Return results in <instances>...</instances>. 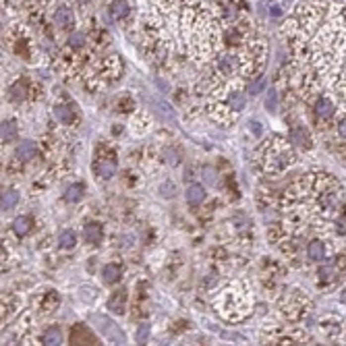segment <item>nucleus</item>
<instances>
[{"label":"nucleus","mask_w":346,"mask_h":346,"mask_svg":"<svg viewBox=\"0 0 346 346\" xmlns=\"http://www.w3.org/2000/svg\"><path fill=\"white\" fill-rule=\"evenodd\" d=\"M83 238L87 240L89 245H98L100 240L104 238V228H102V224H98V222L85 224V228H83Z\"/></svg>","instance_id":"f257e3e1"},{"label":"nucleus","mask_w":346,"mask_h":346,"mask_svg":"<svg viewBox=\"0 0 346 346\" xmlns=\"http://www.w3.org/2000/svg\"><path fill=\"white\" fill-rule=\"evenodd\" d=\"M17 158L23 160V162H29V160H33L38 156V145L33 143V141H23L17 145Z\"/></svg>","instance_id":"f03ea898"},{"label":"nucleus","mask_w":346,"mask_h":346,"mask_svg":"<svg viewBox=\"0 0 346 346\" xmlns=\"http://www.w3.org/2000/svg\"><path fill=\"white\" fill-rule=\"evenodd\" d=\"M73 10L71 8H66V6H60L58 10H56V15H54V23L58 25L60 29H71L73 27Z\"/></svg>","instance_id":"7ed1b4c3"},{"label":"nucleus","mask_w":346,"mask_h":346,"mask_svg":"<svg viewBox=\"0 0 346 346\" xmlns=\"http://www.w3.org/2000/svg\"><path fill=\"white\" fill-rule=\"evenodd\" d=\"M120 274H122V268L118 263H108V265H104V270H102V280H104V284H114L120 280Z\"/></svg>","instance_id":"20e7f679"},{"label":"nucleus","mask_w":346,"mask_h":346,"mask_svg":"<svg viewBox=\"0 0 346 346\" xmlns=\"http://www.w3.org/2000/svg\"><path fill=\"white\" fill-rule=\"evenodd\" d=\"M108 15L114 21H120L129 15V2L126 0H112V4L108 6Z\"/></svg>","instance_id":"39448f33"},{"label":"nucleus","mask_w":346,"mask_h":346,"mask_svg":"<svg viewBox=\"0 0 346 346\" xmlns=\"http://www.w3.org/2000/svg\"><path fill=\"white\" fill-rule=\"evenodd\" d=\"M124 307H126V290H116L110 296L108 309L112 311V313H122Z\"/></svg>","instance_id":"423d86ee"},{"label":"nucleus","mask_w":346,"mask_h":346,"mask_svg":"<svg viewBox=\"0 0 346 346\" xmlns=\"http://www.w3.org/2000/svg\"><path fill=\"white\" fill-rule=\"evenodd\" d=\"M205 199V189L201 187V184H191V187L187 189V201L191 205H197Z\"/></svg>","instance_id":"0eeeda50"},{"label":"nucleus","mask_w":346,"mask_h":346,"mask_svg":"<svg viewBox=\"0 0 346 346\" xmlns=\"http://www.w3.org/2000/svg\"><path fill=\"white\" fill-rule=\"evenodd\" d=\"M290 139H292V143L301 145V147H311V139H309V135H307V131L303 129V126H294V129L290 131Z\"/></svg>","instance_id":"6e6552de"},{"label":"nucleus","mask_w":346,"mask_h":346,"mask_svg":"<svg viewBox=\"0 0 346 346\" xmlns=\"http://www.w3.org/2000/svg\"><path fill=\"white\" fill-rule=\"evenodd\" d=\"M315 112H317V116H321V118H330L334 114V104L330 100H326V98H321L315 104Z\"/></svg>","instance_id":"1a4fd4ad"},{"label":"nucleus","mask_w":346,"mask_h":346,"mask_svg":"<svg viewBox=\"0 0 346 346\" xmlns=\"http://www.w3.org/2000/svg\"><path fill=\"white\" fill-rule=\"evenodd\" d=\"M54 116L58 118L60 122H64V124H71L75 120V112L71 110V106H56L54 108Z\"/></svg>","instance_id":"9d476101"},{"label":"nucleus","mask_w":346,"mask_h":346,"mask_svg":"<svg viewBox=\"0 0 346 346\" xmlns=\"http://www.w3.org/2000/svg\"><path fill=\"white\" fill-rule=\"evenodd\" d=\"M17 203H19V193H17V191H4V193H2V201H0V205H2L4 212L13 210Z\"/></svg>","instance_id":"9b49d317"},{"label":"nucleus","mask_w":346,"mask_h":346,"mask_svg":"<svg viewBox=\"0 0 346 346\" xmlns=\"http://www.w3.org/2000/svg\"><path fill=\"white\" fill-rule=\"evenodd\" d=\"M13 230L19 234V236H25L29 230H31V220L27 216H21V218H17V220L13 222Z\"/></svg>","instance_id":"f8f14e48"},{"label":"nucleus","mask_w":346,"mask_h":346,"mask_svg":"<svg viewBox=\"0 0 346 346\" xmlns=\"http://www.w3.org/2000/svg\"><path fill=\"white\" fill-rule=\"evenodd\" d=\"M58 245L62 249H73L77 245V236H75L73 230H62V232L58 234Z\"/></svg>","instance_id":"ddd939ff"},{"label":"nucleus","mask_w":346,"mask_h":346,"mask_svg":"<svg viewBox=\"0 0 346 346\" xmlns=\"http://www.w3.org/2000/svg\"><path fill=\"white\" fill-rule=\"evenodd\" d=\"M98 170H100V176L108 180L114 176V172H116V164H114V160H102Z\"/></svg>","instance_id":"4468645a"},{"label":"nucleus","mask_w":346,"mask_h":346,"mask_svg":"<svg viewBox=\"0 0 346 346\" xmlns=\"http://www.w3.org/2000/svg\"><path fill=\"white\" fill-rule=\"evenodd\" d=\"M83 191H85L83 184H71V187H66V191H64V199L75 203V201H79L83 197Z\"/></svg>","instance_id":"2eb2a0df"},{"label":"nucleus","mask_w":346,"mask_h":346,"mask_svg":"<svg viewBox=\"0 0 346 346\" xmlns=\"http://www.w3.org/2000/svg\"><path fill=\"white\" fill-rule=\"evenodd\" d=\"M307 253H309V259H313V261L324 259V243L321 240H311Z\"/></svg>","instance_id":"dca6fc26"},{"label":"nucleus","mask_w":346,"mask_h":346,"mask_svg":"<svg viewBox=\"0 0 346 346\" xmlns=\"http://www.w3.org/2000/svg\"><path fill=\"white\" fill-rule=\"evenodd\" d=\"M62 342V334L58 328H48L44 334V344H48V346H56V344H60Z\"/></svg>","instance_id":"f3484780"},{"label":"nucleus","mask_w":346,"mask_h":346,"mask_svg":"<svg viewBox=\"0 0 346 346\" xmlns=\"http://www.w3.org/2000/svg\"><path fill=\"white\" fill-rule=\"evenodd\" d=\"M15 137H17V126H15V122H10V120L2 122V141L8 143V141H13Z\"/></svg>","instance_id":"a211bd4d"},{"label":"nucleus","mask_w":346,"mask_h":346,"mask_svg":"<svg viewBox=\"0 0 346 346\" xmlns=\"http://www.w3.org/2000/svg\"><path fill=\"white\" fill-rule=\"evenodd\" d=\"M228 104H230V108L232 110H243L245 108V96L243 94H238V91H232V94H230V98H228Z\"/></svg>","instance_id":"6ab92c4d"},{"label":"nucleus","mask_w":346,"mask_h":346,"mask_svg":"<svg viewBox=\"0 0 346 346\" xmlns=\"http://www.w3.org/2000/svg\"><path fill=\"white\" fill-rule=\"evenodd\" d=\"M25 94H27V85L21 83V81H17L13 85V89H10V96H13V100H23V98H25Z\"/></svg>","instance_id":"aec40b11"},{"label":"nucleus","mask_w":346,"mask_h":346,"mask_svg":"<svg viewBox=\"0 0 346 346\" xmlns=\"http://www.w3.org/2000/svg\"><path fill=\"white\" fill-rule=\"evenodd\" d=\"M265 106H268L270 112H276V108H278V98H276V91L274 89H270L268 98H265Z\"/></svg>","instance_id":"412c9836"},{"label":"nucleus","mask_w":346,"mask_h":346,"mask_svg":"<svg viewBox=\"0 0 346 346\" xmlns=\"http://www.w3.org/2000/svg\"><path fill=\"white\" fill-rule=\"evenodd\" d=\"M85 44V36L83 33H73L71 38H68V46H73V48H81Z\"/></svg>","instance_id":"4be33fe9"},{"label":"nucleus","mask_w":346,"mask_h":346,"mask_svg":"<svg viewBox=\"0 0 346 346\" xmlns=\"http://www.w3.org/2000/svg\"><path fill=\"white\" fill-rule=\"evenodd\" d=\"M147 336H149V326H141L139 330H137V334H135L137 342H145V340H147Z\"/></svg>","instance_id":"5701e85b"},{"label":"nucleus","mask_w":346,"mask_h":346,"mask_svg":"<svg viewBox=\"0 0 346 346\" xmlns=\"http://www.w3.org/2000/svg\"><path fill=\"white\" fill-rule=\"evenodd\" d=\"M203 178H205V182H210V184H214L216 182V170L214 168H203Z\"/></svg>","instance_id":"b1692460"},{"label":"nucleus","mask_w":346,"mask_h":346,"mask_svg":"<svg viewBox=\"0 0 346 346\" xmlns=\"http://www.w3.org/2000/svg\"><path fill=\"white\" fill-rule=\"evenodd\" d=\"M317 278H319L321 282H328V280L332 278V268H328V265H326V268H321V270L317 272Z\"/></svg>","instance_id":"393cba45"},{"label":"nucleus","mask_w":346,"mask_h":346,"mask_svg":"<svg viewBox=\"0 0 346 346\" xmlns=\"http://www.w3.org/2000/svg\"><path fill=\"white\" fill-rule=\"evenodd\" d=\"M162 195H164V197H172V195H174V184H172V182H164L162 184Z\"/></svg>","instance_id":"a878e982"},{"label":"nucleus","mask_w":346,"mask_h":346,"mask_svg":"<svg viewBox=\"0 0 346 346\" xmlns=\"http://www.w3.org/2000/svg\"><path fill=\"white\" fill-rule=\"evenodd\" d=\"M232 64H234V58H224L222 62H220V68L224 73H230V68H232Z\"/></svg>","instance_id":"bb28decb"},{"label":"nucleus","mask_w":346,"mask_h":346,"mask_svg":"<svg viewBox=\"0 0 346 346\" xmlns=\"http://www.w3.org/2000/svg\"><path fill=\"white\" fill-rule=\"evenodd\" d=\"M164 158H166V162H168L170 166H174V164L178 162V156H176L174 152H166V154H164Z\"/></svg>","instance_id":"cd10ccee"},{"label":"nucleus","mask_w":346,"mask_h":346,"mask_svg":"<svg viewBox=\"0 0 346 346\" xmlns=\"http://www.w3.org/2000/svg\"><path fill=\"white\" fill-rule=\"evenodd\" d=\"M261 87H263V79H259V81H257L255 85H251V94H253V96H255V94H257V91H259Z\"/></svg>","instance_id":"c85d7f7f"},{"label":"nucleus","mask_w":346,"mask_h":346,"mask_svg":"<svg viewBox=\"0 0 346 346\" xmlns=\"http://www.w3.org/2000/svg\"><path fill=\"white\" fill-rule=\"evenodd\" d=\"M251 131H255V135H261V124L259 122H251Z\"/></svg>","instance_id":"c756f323"},{"label":"nucleus","mask_w":346,"mask_h":346,"mask_svg":"<svg viewBox=\"0 0 346 346\" xmlns=\"http://www.w3.org/2000/svg\"><path fill=\"white\" fill-rule=\"evenodd\" d=\"M338 131H340V135H342V137H346V118L340 122V129H338Z\"/></svg>","instance_id":"7c9ffc66"}]
</instances>
